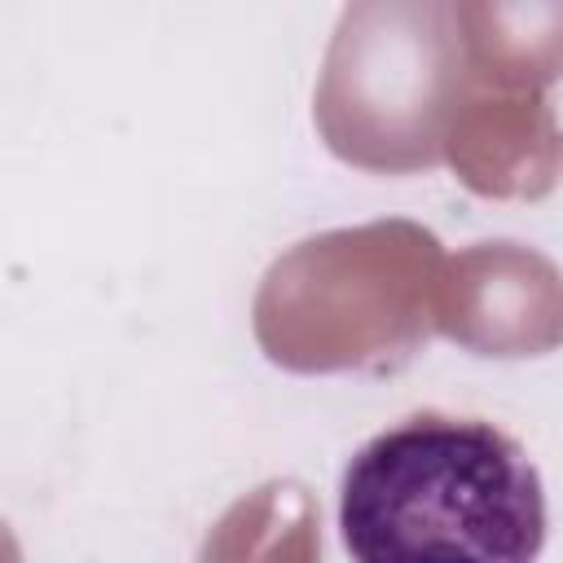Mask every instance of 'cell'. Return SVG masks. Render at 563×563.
I'll list each match as a JSON object with an SVG mask.
<instances>
[{"label":"cell","instance_id":"obj_1","mask_svg":"<svg viewBox=\"0 0 563 563\" xmlns=\"http://www.w3.org/2000/svg\"><path fill=\"white\" fill-rule=\"evenodd\" d=\"M339 528L352 563H537L545 488L493 422L413 413L347 462Z\"/></svg>","mask_w":563,"mask_h":563}]
</instances>
